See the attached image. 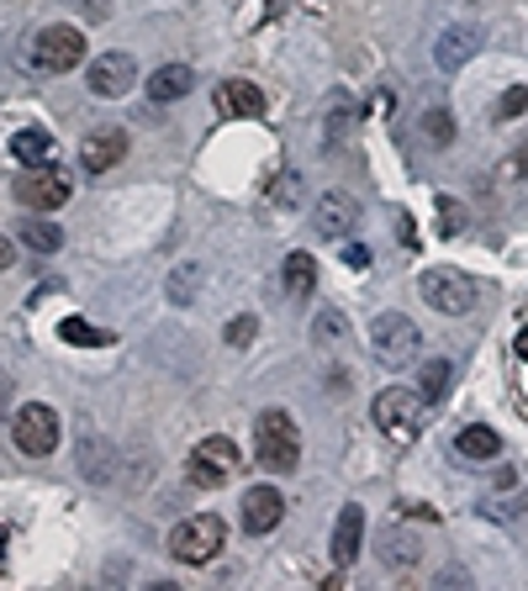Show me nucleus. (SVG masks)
<instances>
[{
  "label": "nucleus",
  "mask_w": 528,
  "mask_h": 591,
  "mask_svg": "<svg viewBox=\"0 0 528 591\" xmlns=\"http://www.w3.org/2000/svg\"><path fill=\"white\" fill-rule=\"evenodd\" d=\"M254 449H259V471L291 475L301 460V434L291 423V412H259L254 423Z\"/></svg>",
  "instance_id": "obj_1"
},
{
  "label": "nucleus",
  "mask_w": 528,
  "mask_h": 591,
  "mask_svg": "<svg viewBox=\"0 0 528 591\" xmlns=\"http://www.w3.org/2000/svg\"><path fill=\"white\" fill-rule=\"evenodd\" d=\"M75 64H85L80 27H42L27 48V69H38V75H69Z\"/></svg>",
  "instance_id": "obj_2"
},
{
  "label": "nucleus",
  "mask_w": 528,
  "mask_h": 591,
  "mask_svg": "<svg viewBox=\"0 0 528 591\" xmlns=\"http://www.w3.org/2000/svg\"><path fill=\"white\" fill-rule=\"evenodd\" d=\"M239 471H244V460H239V444H233V438H222V434L202 438V444L191 449V460H185V475H191L196 486H206V491L228 486Z\"/></svg>",
  "instance_id": "obj_3"
},
{
  "label": "nucleus",
  "mask_w": 528,
  "mask_h": 591,
  "mask_svg": "<svg viewBox=\"0 0 528 591\" xmlns=\"http://www.w3.org/2000/svg\"><path fill=\"white\" fill-rule=\"evenodd\" d=\"M222 539H228L222 517H217V513H196V517H185V523L169 534V554H175L180 565H206V560H217Z\"/></svg>",
  "instance_id": "obj_4"
},
{
  "label": "nucleus",
  "mask_w": 528,
  "mask_h": 591,
  "mask_svg": "<svg viewBox=\"0 0 528 591\" xmlns=\"http://www.w3.org/2000/svg\"><path fill=\"white\" fill-rule=\"evenodd\" d=\"M423 391H402V386H391V391L375 396V423H381V434L391 438V444H412V438L423 434Z\"/></svg>",
  "instance_id": "obj_5"
},
{
  "label": "nucleus",
  "mask_w": 528,
  "mask_h": 591,
  "mask_svg": "<svg viewBox=\"0 0 528 591\" xmlns=\"http://www.w3.org/2000/svg\"><path fill=\"white\" fill-rule=\"evenodd\" d=\"M59 412L53 407H42V401H27L16 417H11V444L22 449V454H33V460H48L53 449H59Z\"/></svg>",
  "instance_id": "obj_6"
},
{
  "label": "nucleus",
  "mask_w": 528,
  "mask_h": 591,
  "mask_svg": "<svg viewBox=\"0 0 528 591\" xmlns=\"http://www.w3.org/2000/svg\"><path fill=\"white\" fill-rule=\"evenodd\" d=\"M417 344H423V333H417V322L402 312L375 317V327H370V355L381 359V364H391V370L417 355Z\"/></svg>",
  "instance_id": "obj_7"
},
{
  "label": "nucleus",
  "mask_w": 528,
  "mask_h": 591,
  "mask_svg": "<svg viewBox=\"0 0 528 591\" xmlns=\"http://www.w3.org/2000/svg\"><path fill=\"white\" fill-rule=\"evenodd\" d=\"M423 301L445 317H465L476 307V280L465 270H428L423 275Z\"/></svg>",
  "instance_id": "obj_8"
},
{
  "label": "nucleus",
  "mask_w": 528,
  "mask_h": 591,
  "mask_svg": "<svg viewBox=\"0 0 528 591\" xmlns=\"http://www.w3.org/2000/svg\"><path fill=\"white\" fill-rule=\"evenodd\" d=\"M16 196H22V206H33V211H59L64 201L75 196V180L64 169H53V164H38V169H27L16 180Z\"/></svg>",
  "instance_id": "obj_9"
},
{
  "label": "nucleus",
  "mask_w": 528,
  "mask_h": 591,
  "mask_svg": "<svg viewBox=\"0 0 528 591\" xmlns=\"http://www.w3.org/2000/svg\"><path fill=\"white\" fill-rule=\"evenodd\" d=\"M85 85L95 90V95H127L132 85H138V64L127 59V53H101L95 64H90V75H85Z\"/></svg>",
  "instance_id": "obj_10"
},
{
  "label": "nucleus",
  "mask_w": 528,
  "mask_h": 591,
  "mask_svg": "<svg viewBox=\"0 0 528 591\" xmlns=\"http://www.w3.org/2000/svg\"><path fill=\"white\" fill-rule=\"evenodd\" d=\"M318 237H349L360 228V201L349 196V191H327L318 196Z\"/></svg>",
  "instance_id": "obj_11"
},
{
  "label": "nucleus",
  "mask_w": 528,
  "mask_h": 591,
  "mask_svg": "<svg viewBox=\"0 0 528 591\" xmlns=\"http://www.w3.org/2000/svg\"><path fill=\"white\" fill-rule=\"evenodd\" d=\"M481 53V27H471V22H454V27H445L439 33V42H434V64L439 69H460V64H471Z\"/></svg>",
  "instance_id": "obj_12"
},
{
  "label": "nucleus",
  "mask_w": 528,
  "mask_h": 591,
  "mask_svg": "<svg viewBox=\"0 0 528 591\" xmlns=\"http://www.w3.org/2000/svg\"><path fill=\"white\" fill-rule=\"evenodd\" d=\"M127 154V132L123 127H101V132H90L80 143V169L90 175H106V169H117Z\"/></svg>",
  "instance_id": "obj_13"
},
{
  "label": "nucleus",
  "mask_w": 528,
  "mask_h": 591,
  "mask_svg": "<svg viewBox=\"0 0 528 591\" xmlns=\"http://www.w3.org/2000/svg\"><path fill=\"white\" fill-rule=\"evenodd\" d=\"M285 517V497L275 486H254L244 497V528L248 534H275Z\"/></svg>",
  "instance_id": "obj_14"
},
{
  "label": "nucleus",
  "mask_w": 528,
  "mask_h": 591,
  "mask_svg": "<svg viewBox=\"0 0 528 591\" xmlns=\"http://www.w3.org/2000/svg\"><path fill=\"white\" fill-rule=\"evenodd\" d=\"M217 112L222 117H265V90L254 79H228V85H217Z\"/></svg>",
  "instance_id": "obj_15"
},
{
  "label": "nucleus",
  "mask_w": 528,
  "mask_h": 591,
  "mask_svg": "<svg viewBox=\"0 0 528 591\" xmlns=\"http://www.w3.org/2000/svg\"><path fill=\"white\" fill-rule=\"evenodd\" d=\"M360 539H365V513L360 508H344L338 513V528H333V565H355L360 560Z\"/></svg>",
  "instance_id": "obj_16"
},
{
  "label": "nucleus",
  "mask_w": 528,
  "mask_h": 591,
  "mask_svg": "<svg viewBox=\"0 0 528 591\" xmlns=\"http://www.w3.org/2000/svg\"><path fill=\"white\" fill-rule=\"evenodd\" d=\"M281 285H285V296H312L318 291V259L312 254H285V265H281Z\"/></svg>",
  "instance_id": "obj_17"
},
{
  "label": "nucleus",
  "mask_w": 528,
  "mask_h": 591,
  "mask_svg": "<svg viewBox=\"0 0 528 591\" xmlns=\"http://www.w3.org/2000/svg\"><path fill=\"white\" fill-rule=\"evenodd\" d=\"M355 127H360V106H355L349 95H333V101H327V127H323L327 149H338V143H344Z\"/></svg>",
  "instance_id": "obj_18"
},
{
  "label": "nucleus",
  "mask_w": 528,
  "mask_h": 591,
  "mask_svg": "<svg viewBox=\"0 0 528 591\" xmlns=\"http://www.w3.org/2000/svg\"><path fill=\"white\" fill-rule=\"evenodd\" d=\"M149 95L154 101H180V95H191V64H164L149 75Z\"/></svg>",
  "instance_id": "obj_19"
},
{
  "label": "nucleus",
  "mask_w": 528,
  "mask_h": 591,
  "mask_svg": "<svg viewBox=\"0 0 528 591\" xmlns=\"http://www.w3.org/2000/svg\"><path fill=\"white\" fill-rule=\"evenodd\" d=\"M59 338H64V344H75V349H106V344H112V333L90 327L85 317H64V322H59Z\"/></svg>",
  "instance_id": "obj_20"
},
{
  "label": "nucleus",
  "mask_w": 528,
  "mask_h": 591,
  "mask_svg": "<svg viewBox=\"0 0 528 591\" xmlns=\"http://www.w3.org/2000/svg\"><path fill=\"white\" fill-rule=\"evenodd\" d=\"M48 149H53V138H48L42 127H22V132L11 138V154L22 158V164H42V158H48Z\"/></svg>",
  "instance_id": "obj_21"
},
{
  "label": "nucleus",
  "mask_w": 528,
  "mask_h": 591,
  "mask_svg": "<svg viewBox=\"0 0 528 591\" xmlns=\"http://www.w3.org/2000/svg\"><path fill=\"white\" fill-rule=\"evenodd\" d=\"M454 449H460L465 460H491V454L502 449V438L491 434V428H465V434L454 438Z\"/></svg>",
  "instance_id": "obj_22"
},
{
  "label": "nucleus",
  "mask_w": 528,
  "mask_h": 591,
  "mask_svg": "<svg viewBox=\"0 0 528 591\" xmlns=\"http://www.w3.org/2000/svg\"><path fill=\"white\" fill-rule=\"evenodd\" d=\"M449 381H454V364L449 359H428L423 364V401H445Z\"/></svg>",
  "instance_id": "obj_23"
},
{
  "label": "nucleus",
  "mask_w": 528,
  "mask_h": 591,
  "mask_svg": "<svg viewBox=\"0 0 528 591\" xmlns=\"http://www.w3.org/2000/svg\"><path fill=\"white\" fill-rule=\"evenodd\" d=\"M22 243L38 248V254H53V248H64V233H59L53 222H38V217H33V222H22Z\"/></svg>",
  "instance_id": "obj_24"
},
{
  "label": "nucleus",
  "mask_w": 528,
  "mask_h": 591,
  "mask_svg": "<svg viewBox=\"0 0 528 591\" xmlns=\"http://www.w3.org/2000/svg\"><path fill=\"white\" fill-rule=\"evenodd\" d=\"M423 132H428L434 149H449V143H454V117H449V112H428V117H423Z\"/></svg>",
  "instance_id": "obj_25"
},
{
  "label": "nucleus",
  "mask_w": 528,
  "mask_h": 591,
  "mask_svg": "<svg viewBox=\"0 0 528 591\" xmlns=\"http://www.w3.org/2000/svg\"><path fill=\"white\" fill-rule=\"evenodd\" d=\"M417 560V539L407 534H386V565H412Z\"/></svg>",
  "instance_id": "obj_26"
},
{
  "label": "nucleus",
  "mask_w": 528,
  "mask_h": 591,
  "mask_svg": "<svg viewBox=\"0 0 528 591\" xmlns=\"http://www.w3.org/2000/svg\"><path fill=\"white\" fill-rule=\"evenodd\" d=\"M465 233V206L460 201H439V237Z\"/></svg>",
  "instance_id": "obj_27"
},
{
  "label": "nucleus",
  "mask_w": 528,
  "mask_h": 591,
  "mask_svg": "<svg viewBox=\"0 0 528 591\" xmlns=\"http://www.w3.org/2000/svg\"><path fill=\"white\" fill-rule=\"evenodd\" d=\"M312 338L338 344V338H344V317H338V312H318V317H312Z\"/></svg>",
  "instance_id": "obj_28"
},
{
  "label": "nucleus",
  "mask_w": 528,
  "mask_h": 591,
  "mask_svg": "<svg viewBox=\"0 0 528 591\" xmlns=\"http://www.w3.org/2000/svg\"><path fill=\"white\" fill-rule=\"evenodd\" d=\"M202 285V270L191 265V270H175V280H169V301H191V291Z\"/></svg>",
  "instance_id": "obj_29"
},
{
  "label": "nucleus",
  "mask_w": 528,
  "mask_h": 591,
  "mask_svg": "<svg viewBox=\"0 0 528 591\" xmlns=\"http://www.w3.org/2000/svg\"><path fill=\"white\" fill-rule=\"evenodd\" d=\"M254 333H259V322H254V317H233V322H228V344H233V349H248V344H254Z\"/></svg>",
  "instance_id": "obj_30"
},
{
  "label": "nucleus",
  "mask_w": 528,
  "mask_h": 591,
  "mask_svg": "<svg viewBox=\"0 0 528 591\" xmlns=\"http://www.w3.org/2000/svg\"><path fill=\"white\" fill-rule=\"evenodd\" d=\"M270 201L275 206H296L301 201V175H281V185H270Z\"/></svg>",
  "instance_id": "obj_31"
},
{
  "label": "nucleus",
  "mask_w": 528,
  "mask_h": 591,
  "mask_svg": "<svg viewBox=\"0 0 528 591\" xmlns=\"http://www.w3.org/2000/svg\"><path fill=\"white\" fill-rule=\"evenodd\" d=\"M518 112H528V85H513V90L497 101V117H518Z\"/></svg>",
  "instance_id": "obj_32"
},
{
  "label": "nucleus",
  "mask_w": 528,
  "mask_h": 591,
  "mask_svg": "<svg viewBox=\"0 0 528 591\" xmlns=\"http://www.w3.org/2000/svg\"><path fill=\"white\" fill-rule=\"evenodd\" d=\"M344 265H349V270H370V248L365 243H349V248H344Z\"/></svg>",
  "instance_id": "obj_33"
},
{
  "label": "nucleus",
  "mask_w": 528,
  "mask_h": 591,
  "mask_svg": "<svg viewBox=\"0 0 528 591\" xmlns=\"http://www.w3.org/2000/svg\"><path fill=\"white\" fill-rule=\"evenodd\" d=\"M11 259H16V243L0 233V270H11Z\"/></svg>",
  "instance_id": "obj_34"
},
{
  "label": "nucleus",
  "mask_w": 528,
  "mask_h": 591,
  "mask_svg": "<svg viewBox=\"0 0 528 591\" xmlns=\"http://www.w3.org/2000/svg\"><path fill=\"white\" fill-rule=\"evenodd\" d=\"M397 237H402L407 248H412V243H417V228H412V217H402V222H397Z\"/></svg>",
  "instance_id": "obj_35"
},
{
  "label": "nucleus",
  "mask_w": 528,
  "mask_h": 591,
  "mask_svg": "<svg viewBox=\"0 0 528 591\" xmlns=\"http://www.w3.org/2000/svg\"><path fill=\"white\" fill-rule=\"evenodd\" d=\"M5 396H11V375H5V364H0V407H5Z\"/></svg>",
  "instance_id": "obj_36"
},
{
  "label": "nucleus",
  "mask_w": 528,
  "mask_h": 591,
  "mask_svg": "<svg viewBox=\"0 0 528 591\" xmlns=\"http://www.w3.org/2000/svg\"><path fill=\"white\" fill-rule=\"evenodd\" d=\"M518 359H528V327L518 333Z\"/></svg>",
  "instance_id": "obj_37"
}]
</instances>
